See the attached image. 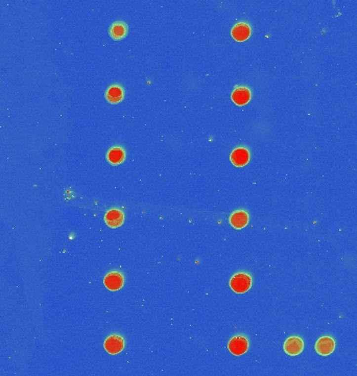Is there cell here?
<instances>
[{
    "mask_svg": "<svg viewBox=\"0 0 357 376\" xmlns=\"http://www.w3.org/2000/svg\"><path fill=\"white\" fill-rule=\"evenodd\" d=\"M124 214L121 210L110 209L105 214V222L110 228H118L123 224Z\"/></svg>",
    "mask_w": 357,
    "mask_h": 376,
    "instance_id": "8",
    "label": "cell"
},
{
    "mask_svg": "<svg viewBox=\"0 0 357 376\" xmlns=\"http://www.w3.org/2000/svg\"><path fill=\"white\" fill-rule=\"evenodd\" d=\"M229 350L234 355H242L249 349V341L248 338L242 335H236L231 341L229 342L228 345Z\"/></svg>",
    "mask_w": 357,
    "mask_h": 376,
    "instance_id": "2",
    "label": "cell"
},
{
    "mask_svg": "<svg viewBox=\"0 0 357 376\" xmlns=\"http://www.w3.org/2000/svg\"><path fill=\"white\" fill-rule=\"evenodd\" d=\"M335 349V342L330 336H323L318 338L316 344V350L319 355L327 356L331 354Z\"/></svg>",
    "mask_w": 357,
    "mask_h": 376,
    "instance_id": "4",
    "label": "cell"
},
{
    "mask_svg": "<svg viewBox=\"0 0 357 376\" xmlns=\"http://www.w3.org/2000/svg\"><path fill=\"white\" fill-rule=\"evenodd\" d=\"M126 31L127 27L124 23L116 22L111 26V29H110V35H111L112 38L115 40L122 39L126 35Z\"/></svg>",
    "mask_w": 357,
    "mask_h": 376,
    "instance_id": "14",
    "label": "cell"
},
{
    "mask_svg": "<svg viewBox=\"0 0 357 376\" xmlns=\"http://www.w3.org/2000/svg\"><path fill=\"white\" fill-rule=\"evenodd\" d=\"M105 350L109 354H117L119 352H121L124 348V341L121 336L119 335H111L109 336L107 340L105 341L104 344Z\"/></svg>",
    "mask_w": 357,
    "mask_h": 376,
    "instance_id": "3",
    "label": "cell"
},
{
    "mask_svg": "<svg viewBox=\"0 0 357 376\" xmlns=\"http://www.w3.org/2000/svg\"><path fill=\"white\" fill-rule=\"evenodd\" d=\"M107 159L111 164H120L125 159V153L121 148H113L108 152Z\"/></svg>",
    "mask_w": 357,
    "mask_h": 376,
    "instance_id": "13",
    "label": "cell"
},
{
    "mask_svg": "<svg viewBox=\"0 0 357 376\" xmlns=\"http://www.w3.org/2000/svg\"><path fill=\"white\" fill-rule=\"evenodd\" d=\"M104 283L108 290L110 291H118L123 287L124 278L120 273L111 272L109 273L104 279Z\"/></svg>",
    "mask_w": 357,
    "mask_h": 376,
    "instance_id": "6",
    "label": "cell"
},
{
    "mask_svg": "<svg viewBox=\"0 0 357 376\" xmlns=\"http://www.w3.org/2000/svg\"><path fill=\"white\" fill-rule=\"evenodd\" d=\"M304 349V342L299 336H291L284 343V351L291 356L299 355Z\"/></svg>",
    "mask_w": 357,
    "mask_h": 376,
    "instance_id": "5",
    "label": "cell"
},
{
    "mask_svg": "<svg viewBox=\"0 0 357 376\" xmlns=\"http://www.w3.org/2000/svg\"><path fill=\"white\" fill-rule=\"evenodd\" d=\"M106 98L108 99V102L111 104H117L119 102H121L123 98L122 88L118 85H113L111 87H109V89L106 92Z\"/></svg>",
    "mask_w": 357,
    "mask_h": 376,
    "instance_id": "12",
    "label": "cell"
},
{
    "mask_svg": "<svg viewBox=\"0 0 357 376\" xmlns=\"http://www.w3.org/2000/svg\"><path fill=\"white\" fill-rule=\"evenodd\" d=\"M230 224L235 229H242L249 224V214L243 210H238L230 216Z\"/></svg>",
    "mask_w": 357,
    "mask_h": 376,
    "instance_id": "11",
    "label": "cell"
},
{
    "mask_svg": "<svg viewBox=\"0 0 357 376\" xmlns=\"http://www.w3.org/2000/svg\"><path fill=\"white\" fill-rule=\"evenodd\" d=\"M233 38L238 42H243L248 40L251 36V27L244 22L237 23L231 31Z\"/></svg>",
    "mask_w": 357,
    "mask_h": 376,
    "instance_id": "9",
    "label": "cell"
},
{
    "mask_svg": "<svg viewBox=\"0 0 357 376\" xmlns=\"http://www.w3.org/2000/svg\"><path fill=\"white\" fill-rule=\"evenodd\" d=\"M231 162L237 167H242L250 161V153L245 148L235 149L230 156Z\"/></svg>",
    "mask_w": 357,
    "mask_h": 376,
    "instance_id": "7",
    "label": "cell"
},
{
    "mask_svg": "<svg viewBox=\"0 0 357 376\" xmlns=\"http://www.w3.org/2000/svg\"><path fill=\"white\" fill-rule=\"evenodd\" d=\"M230 287L237 294H243L251 289L252 278L245 273H238L231 278Z\"/></svg>",
    "mask_w": 357,
    "mask_h": 376,
    "instance_id": "1",
    "label": "cell"
},
{
    "mask_svg": "<svg viewBox=\"0 0 357 376\" xmlns=\"http://www.w3.org/2000/svg\"><path fill=\"white\" fill-rule=\"evenodd\" d=\"M231 98L237 106H244L250 102L251 91L246 87H238L232 92Z\"/></svg>",
    "mask_w": 357,
    "mask_h": 376,
    "instance_id": "10",
    "label": "cell"
}]
</instances>
